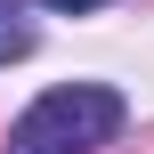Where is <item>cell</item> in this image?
<instances>
[{"instance_id": "cell-1", "label": "cell", "mask_w": 154, "mask_h": 154, "mask_svg": "<svg viewBox=\"0 0 154 154\" xmlns=\"http://www.w3.org/2000/svg\"><path fill=\"white\" fill-rule=\"evenodd\" d=\"M122 122H130V97L114 81H57L8 122V154H97L122 138Z\"/></svg>"}, {"instance_id": "cell-2", "label": "cell", "mask_w": 154, "mask_h": 154, "mask_svg": "<svg viewBox=\"0 0 154 154\" xmlns=\"http://www.w3.org/2000/svg\"><path fill=\"white\" fill-rule=\"evenodd\" d=\"M24 8H32V0H0V65H24V57H32V41H41Z\"/></svg>"}, {"instance_id": "cell-3", "label": "cell", "mask_w": 154, "mask_h": 154, "mask_svg": "<svg viewBox=\"0 0 154 154\" xmlns=\"http://www.w3.org/2000/svg\"><path fill=\"white\" fill-rule=\"evenodd\" d=\"M32 8H65V16H89V8H106V0H32Z\"/></svg>"}]
</instances>
